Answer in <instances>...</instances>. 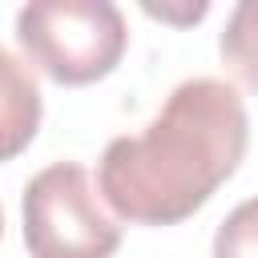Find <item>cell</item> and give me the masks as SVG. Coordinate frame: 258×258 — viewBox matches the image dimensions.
<instances>
[{
    "instance_id": "cell-4",
    "label": "cell",
    "mask_w": 258,
    "mask_h": 258,
    "mask_svg": "<svg viewBox=\"0 0 258 258\" xmlns=\"http://www.w3.org/2000/svg\"><path fill=\"white\" fill-rule=\"evenodd\" d=\"M0 73H4V157H16L40 125V93L36 81L24 73V64L4 48L0 52Z\"/></svg>"
},
{
    "instance_id": "cell-6",
    "label": "cell",
    "mask_w": 258,
    "mask_h": 258,
    "mask_svg": "<svg viewBox=\"0 0 258 258\" xmlns=\"http://www.w3.org/2000/svg\"><path fill=\"white\" fill-rule=\"evenodd\" d=\"M214 258H258V198H246L226 214L214 234Z\"/></svg>"
},
{
    "instance_id": "cell-1",
    "label": "cell",
    "mask_w": 258,
    "mask_h": 258,
    "mask_svg": "<svg viewBox=\"0 0 258 258\" xmlns=\"http://www.w3.org/2000/svg\"><path fill=\"white\" fill-rule=\"evenodd\" d=\"M250 117L234 85L181 81L133 137H113L97 161V189L117 218L173 226L202 210L246 157Z\"/></svg>"
},
{
    "instance_id": "cell-2",
    "label": "cell",
    "mask_w": 258,
    "mask_h": 258,
    "mask_svg": "<svg viewBox=\"0 0 258 258\" xmlns=\"http://www.w3.org/2000/svg\"><path fill=\"white\" fill-rule=\"evenodd\" d=\"M16 40L56 85H93L117 69L129 28L109 0H36L16 12Z\"/></svg>"
},
{
    "instance_id": "cell-5",
    "label": "cell",
    "mask_w": 258,
    "mask_h": 258,
    "mask_svg": "<svg viewBox=\"0 0 258 258\" xmlns=\"http://www.w3.org/2000/svg\"><path fill=\"white\" fill-rule=\"evenodd\" d=\"M222 56L238 73V81L258 93V0L234 4L222 32Z\"/></svg>"
},
{
    "instance_id": "cell-3",
    "label": "cell",
    "mask_w": 258,
    "mask_h": 258,
    "mask_svg": "<svg viewBox=\"0 0 258 258\" xmlns=\"http://www.w3.org/2000/svg\"><path fill=\"white\" fill-rule=\"evenodd\" d=\"M20 222L32 258H113L121 246V226L105 214L77 161H52L28 177Z\"/></svg>"
}]
</instances>
